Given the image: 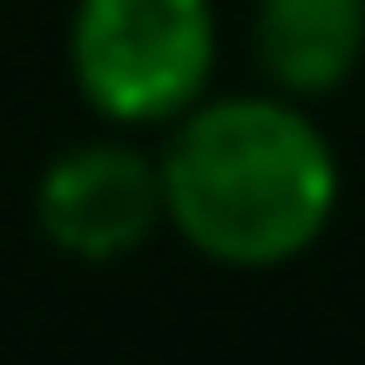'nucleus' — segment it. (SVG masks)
I'll return each mask as SVG.
<instances>
[{"label": "nucleus", "mask_w": 365, "mask_h": 365, "mask_svg": "<svg viewBox=\"0 0 365 365\" xmlns=\"http://www.w3.org/2000/svg\"><path fill=\"white\" fill-rule=\"evenodd\" d=\"M34 223L75 264H122L170 223L163 163L122 135L68 143L34 182Z\"/></svg>", "instance_id": "obj_3"}, {"label": "nucleus", "mask_w": 365, "mask_h": 365, "mask_svg": "<svg viewBox=\"0 0 365 365\" xmlns=\"http://www.w3.org/2000/svg\"><path fill=\"white\" fill-rule=\"evenodd\" d=\"M250 54L264 88L291 102L339 95L365 61V0H257Z\"/></svg>", "instance_id": "obj_4"}, {"label": "nucleus", "mask_w": 365, "mask_h": 365, "mask_svg": "<svg viewBox=\"0 0 365 365\" xmlns=\"http://www.w3.org/2000/svg\"><path fill=\"white\" fill-rule=\"evenodd\" d=\"M163 210L196 257L223 271H277L325 237L339 156L291 95H217L170 122Z\"/></svg>", "instance_id": "obj_1"}, {"label": "nucleus", "mask_w": 365, "mask_h": 365, "mask_svg": "<svg viewBox=\"0 0 365 365\" xmlns=\"http://www.w3.org/2000/svg\"><path fill=\"white\" fill-rule=\"evenodd\" d=\"M68 75L81 102L115 129H156L190 115L217 75L210 0H75Z\"/></svg>", "instance_id": "obj_2"}]
</instances>
